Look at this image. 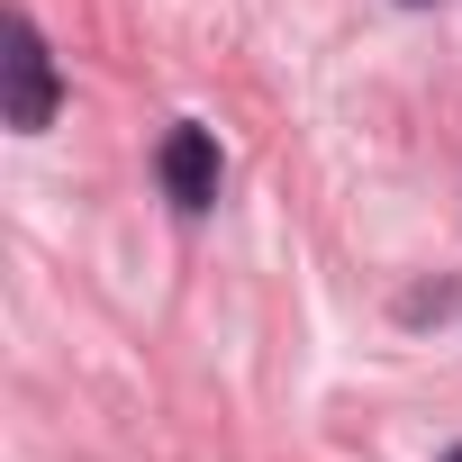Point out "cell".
Listing matches in <instances>:
<instances>
[{"instance_id": "obj_2", "label": "cell", "mask_w": 462, "mask_h": 462, "mask_svg": "<svg viewBox=\"0 0 462 462\" xmlns=\"http://www.w3.org/2000/svg\"><path fill=\"white\" fill-rule=\"evenodd\" d=\"M163 190H172V208H208L217 199V136L208 127H172L163 136Z\"/></svg>"}, {"instance_id": "obj_1", "label": "cell", "mask_w": 462, "mask_h": 462, "mask_svg": "<svg viewBox=\"0 0 462 462\" xmlns=\"http://www.w3.org/2000/svg\"><path fill=\"white\" fill-rule=\"evenodd\" d=\"M0 73H10V127L46 136L55 127V55H46V37H37L28 10H10V55H0Z\"/></svg>"}, {"instance_id": "obj_3", "label": "cell", "mask_w": 462, "mask_h": 462, "mask_svg": "<svg viewBox=\"0 0 462 462\" xmlns=\"http://www.w3.org/2000/svg\"><path fill=\"white\" fill-rule=\"evenodd\" d=\"M444 462H462V453H444Z\"/></svg>"}]
</instances>
